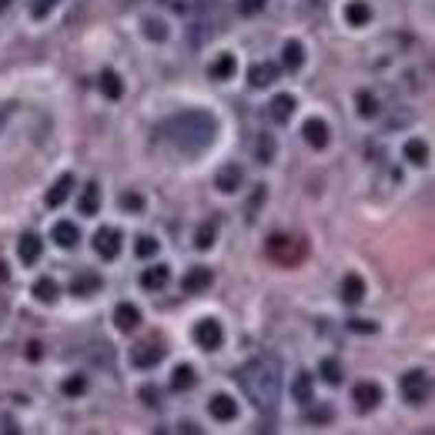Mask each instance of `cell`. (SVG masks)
Segmentation results:
<instances>
[{"label":"cell","mask_w":435,"mask_h":435,"mask_svg":"<svg viewBox=\"0 0 435 435\" xmlns=\"http://www.w3.org/2000/svg\"><path fill=\"white\" fill-rule=\"evenodd\" d=\"M345 17H348V24L352 27H365L372 21V7L365 3V0H352L348 7H345Z\"/></svg>","instance_id":"cell-23"},{"label":"cell","mask_w":435,"mask_h":435,"mask_svg":"<svg viewBox=\"0 0 435 435\" xmlns=\"http://www.w3.org/2000/svg\"><path fill=\"white\" fill-rule=\"evenodd\" d=\"M161 359H164V345H157V342H141L131 348V361L137 368H154Z\"/></svg>","instance_id":"cell-6"},{"label":"cell","mask_w":435,"mask_h":435,"mask_svg":"<svg viewBox=\"0 0 435 435\" xmlns=\"http://www.w3.org/2000/svg\"><path fill=\"white\" fill-rule=\"evenodd\" d=\"M208 412H211V419H218V422H234L238 405H234L231 395H214V399L208 402Z\"/></svg>","instance_id":"cell-11"},{"label":"cell","mask_w":435,"mask_h":435,"mask_svg":"<svg viewBox=\"0 0 435 435\" xmlns=\"http://www.w3.org/2000/svg\"><path fill=\"white\" fill-rule=\"evenodd\" d=\"M348 328H352V332L372 335V332H375V322H361V318H352V322H348Z\"/></svg>","instance_id":"cell-41"},{"label":"cell","mask_w":435,"mask_h":435,"mask_svg":"<svg viewBox=\"0 0 435 435\" xmlns=\"http://www.w3.org/2000/svg\"><path fill=\"white\" fill-rule=\"evenodd\" d=\"M359 114L361 118H375V114H379V101H375L368 91H361L359 94Z\"/></svg>","instance_id":"cell-34"},{"label":"cell","mask_w":435,"mask_h":435,"mask_svg":"<svg viewBox=\"0 0 435 435\" xmlns=\"http://www.w3.org/2000/svg\"><path fill=\"white\" fill-rule=\"evenodd\" d=\"M54 7H57V0H30V17L34 21H44Z\"/></svg>","instance_id":"cell-35"},{"label":"cell","mask_w":435,"mask_h":435,"mask_svg":"<svg viewBox=\"0 0 435 435\" xmlns=\"http://www.w3.org/2000/svg\"><path fill=\"white\" fill-rule=\"evenodd\" d=\"M144 34H148L151 41H164V37H168V27L161 24V21H144Z\"/></svg>","instance_id":"cell-37"},{"label":"cell","mask_w":435,"mask_h":435,"mask_svg":"<svg viewBox=\"0 0 435 435\" xmlns=\"http://www.w3.org/2000/svg\"><path fill=\"white\" fill-rule=\"evenodd\" d=\"M84 379H80V375H74V379H67V382H64V392H67V395H80V392H84Z\"/></svg>","instance_id":"cell-40"},{"label":"cell","mask_w":435,"mask_h":435,"mask_svg":"<svg viewBox=\"0 0 435 435\" xmlns=\"http://www.w3.org/2000/svg\"><path fill=\"white\" fill-rule=\"evenodd\" d=\"M311 3H318V7H322V3H328V0H311Z\"/></svg>","instance_id":"cell-48"},{"label":"cell","mask_w":435,"mask_h":435,"mask_svg":"<svg viewBox=\"0 0 435 435\" xmlns=\"http://www.w3.org/2000/svg\"><path fill=\"white\" fill-rule=\"evenodd\" d=\"M191 385H194V368H191V365H178L175 375H171V388L184 392V388H191Z\"/></svg>","instance_id":"cell-29"},{"label":"cell","mask_w":435,"mask_h":435,"mask_svg":"<svg viewBox=\"0 0 435 435\" xmlns=\"http://www.w3.org/2000/svg\"><path fill=\"white\" fill-rule=\"evenodd\" d=\"M214 231H218V225H214V221H208V225H201V228H198V238H194V245H198L201 252L214 245Z\"/></svg>","instance_id":"cell-32"},{"label":"cell","mask_w":435,"mask_h":435,"mask_svg":"<svg viewBox=\"0 0 435 435\" xmlns=\"http://www.w3.org/2000/svg\"><path fill=\"white\" fill-rule=\"evenodd\" d=\"M238 382L255 409L271 412L282 399V361L275 355H258L238 368Z\"/></svg>","instance_id":"cell-2"},{"label":"cell","mask_w":435,"mask_h":435,"mask_svg":"<svg viewBox=\"0 0 435 435\" xmlns=\"http://www.w3.org/2000/svg\"><path fill=\"white\" fill-rule=\"evenodd\" d=\"M352 399H355V409L359 412H372L379 402H382V388L375 382H359L355 392H352Z\"/></svg>","instance_id":"cell-8"},{"label":"cell","mask_w":435,"mask_h":435,"mask_svg":"<svg viewBox=\"0 0 435 435\" xmlns=\"http://www.w3.org/2000/svg\"><path fill=\"white\" fill-rule=\"evenodd\" d=\"M261 201H265V188H258V191H255V198H252V201H248V218H252V214H255V208L261 205Z\"/></svg>","instance_id":"cell-43"},{"label":"cell","mask_w":435,"mask_h":435,"mask_svg":"<svg viewBox=\"0 0 435 435\" xmlns=\"http://www.w3.org/2000/svg\"><path fill=\"white\" fill-rule=\"evenodd\" d=\"M271 154H275V141L268 134L258 137V161H271Z\"/></svg>","instance_id":"cell-38"},{"label":"cell","mask_w":435,"mask_h":435,"mask_svg":"<svg viewBox=\"0 0 435 435\" xmlns=\"http://www.w3.org/2000/svg\"><path fill=\"white\" fill-rule=\"evenodd\" d=\"M302 134H305V141L311 144V148H315V151H322V148L328 144V124H325V121H318V118L305 121Z\"/></svg>","instance_id":"cell-12"},{"label":"cell","mask_w":435,"mask_h":435,"mask_svg":"<svg viewBox=\"0 0 435 435\" xmlns=\"http://www.w3.org/2000/svg\"><path fill=\"white\" fill-rule=\"evenodd\" d=\"M342 375H345V372H342V365H338L335 359L322 361V379H325L328 385H338V382H342Z\"/></svg>","instance_id":"cell-31"},{"label":"cell","mask_w":435,"mask_h":435,"mask_svg":"<svg viewBox=\"0 0 435 435\" xmlns=\"http://www.w3.org/2000/svg\"><path fill=\"white\" fill-rule=\"evenodd\" d=\"M168 278H171V268H168V265H151V268L141 275V285H144L148 291H161V288L168 285Z\"/></svg>","instance_id":"cell-19"},{"label":"cell","mask_w":435,"mask_h":435,"mask_svg":"<svg viewBox=\"0 0 435 435\" xmlns=\"http://www.w3.org/2000/svg\"><path fill=\"white\" fill-rule=\"evenodd\" d=\"M308 419H311V422H328V419H332V409H318V412H311Z\"/></svg>","instance_id":"cell-44"},{"label":"cell","mask_w":435,"mask_h":435,"mask_svg":"<svg viewBox=\"0 0 435 435\" xmlns=\"http://www.w3.org/2000/svg\"><path fill=\"white\" fill-rule=\"evenodd\" d=\"M7 278H10V271H7V265H3V261H0V285L7 282Z\"/></svg>","instance_id":"cell-46"},{"label":"cell","mask_w":435,"mask_h":435,"mask_svg":"<svg viewBox=\"0 0 435 435\" xmlns=\"http://www.w3.org/2000/svg\"><path fill=\"white\" fill-rule=\"evenodd\" d=\"M41 238L34 234V231H27V234H21V241H17V255H21V261L24 265H37V258H41Z\"/></svg>","instance_id":"cell-14"},{"label":"cell","mask_w":435,"mask_h":435,"mask_svg":"<svg viewBox=\"0 0 435 435\" xmlns=\"http://www.w3.org/2000/svg\"><path fill=\"white\" fill-rule=\"evenodd\" d=\"M405 157H409L412 164H425L429 161V144L419 141V137H412L409 144H405Z\"/></svg>","instance_id":"cell-28"},{"label":"cell","mask_w":435,"mask_h":435,"mask_svg":"<svg viewBox=\"0 0 435 435\" xmlns=\"http://www.w3.org/2000/svg\"><path fill=\"white\" fill-rule=\"evenodd\" d=\"M429 395H432V379H429V372L412 368V372L402 375V399H405L409 405H422Z\"/></svg>","instance_id":"cell-4"},{"label":"cell","mask_w":435,"mask_h":435,"mask_svg":"<svg viewBox=\"0 0 435 435\" xmlns=\"http://www.w3.org/2000/svg\"><path fill=\"white\" fill-rule=\"evenodd\" d=\"M101 94L107 98V101H121L124 84H121V77L114 74V71H101Z\"/></svg>","instance_id":"cell-24"},{"label":"cell","mask_w":435,"mask_h":435,"mask_svg":"<svg viewBox=\"0 0 435 435\" xmlns=\"http://www.w3.org/2000/svg\"><path fill=\"white\" fill-rule=\"evenodd\" d=\"M157 248H161V245H157L154 238H148V234H141V238H137V245H134V252H137L141 258H154V255H157Z\"/></svg>","instance_id":"cell-36"},{"label":"cell","mask_w":435,"mask_h":435,"mask_svg":"<svg viewBox=\"0 0 435 435\" xmlns=\"http://www.w3.org/2000/svg\"><path fill=\"white\" fill-rule=\"evenodd\" d=\"M71 291L80 295V298H87V295H94V291H101V278L94 275V271H80L71 278Z\"/></svg>","instance_id":"cell-17"},{"label":"cell","mask_w":435,"mask_h":435,"mask_svg":"<svg viewBox=\"0 0 435 435\" xmlns=\"http://www.w3.org/2000/svg\"><path fill=\"white\" fill-rule=\"evenodd\" d=\"M121 205L128 208V211H141V208H144V201H141V194L128 191V194H121Z\"/></svg>","instance_id":"cell-39"},{"label":"cell","mask_w":435,"mask_h":435,"mask_svg":"<svg viewBox=\"0 0 435 435\" xmlns=\"http://www.w3.org/2000/svg\"><path fill=\"white\" fill-rule=\"evenodd\" d=\"M114 325H118L121 332H134V328L141 325V311H137V305L121 302V305L114 308Z\"/></svg>","instance_id":"cell-13"},{"label":"cell","mask_w":435,"mask_h":435,"mask_svg":"<svg viewBox=\"0 0 435 435\" xmlns=\"http://www.w3.org/2000/svg\"><path fill=\"white\" fill-rule=\"evenodd\" d=\"M10 3H14V0H0V14H3V10H7Z\"/></svg>","instance_id":"cell-47"},{"label":"cell","mask_w":435,"mask_h":435,"mask_svg":"<svg viewBox=\"0 0 435 435\" xmlns=\"http://www.w3.org/2000/svg\"><path fill=\"white\" fill-rule=\"evenodd\" d=\"M241 178H245V175H241V168H238V164H225V168L218 171L214 184H218V191H221V194H234V191L241 188Z\"/></svg>","instance_id":"cell-10"},{"label":"cell","mask_w":435,"mask_h":435,"mask_svg":"<svg viewBox=\"0 0 435 435\" xmlns=\"http://www.w3.org/2000/svg\"><path fill=\"white\" fill-rule=\"evenodd\" d=\"M265 255L271 258L275 265H282V268H298V265L308 258V241L302 234L275 231V234H268V241H265Z\"/></svg>","instance_id":"cell-3"},{"label":"cell","mask_w":435,"mask_h":435,"mask_svg":"<svg viewBox=\"0 0 435 435\" xmlns=\"http://www.w3.org/2000/svg\"><path fill=\"white\" fill-rule=\"evenodd\" d=\"M27 359H41V342H30V348H27Z\"/></svg>","instance_id":"cell-45"},{"label":"cell","mask_w":435,"mask_h":435,"mask_svg":"<svg viewBox=\"0 0 435 435\" xmlns=\"http://www.w3.org/2000/svg\"><path fill=\"white\" fill-rule=\"evenodd\" d=\"M278 80V67L275 64H255L252 71H248V84L252 87H268V84H275Z\"/></svg>","instance_id":"cell-21"},{"label":"cell","mask_w":435,"mask_h":435,"mask_svg":"<svg viewBox=\"0 0 435 435\" xmlns=\"http://www.w3.org/2000/svg\"><path fill=\"white\" fill-rule=\"evenodd\" d=\"M157 134L181 154H201L218 137V121L208 111H178L157 124Z\"/></svg>","instance_id":"cell-1"},{"label":"cell","mask_w":435,"mask_h":435,"mask_svg":"<svg viewBox=\"0 0 435 435\" xmlns=\"http://www.w3.org/2000/svg\"><path fill=\"white\" fill-rule=\"evenodd\" d=\"M282 60H285L288 71H298V67L305 64V47H302L298 41H288V44L282 47Z\"/></svg>","instance_id":"cell-25"},{"label":"cell","mask_w":435,"mask_h":435,"mask_svg":"<svg viewBox=\"0 0 435 435\" xmlns=\"http://www.w3.org/2000/svg\"><path fill=\"white\" fill-rule=\"evenodd\" d=\"M291 395H295V402H302V405H308V402L315 399V395H311V375H308V372H298V375H295Z\"/></svg>","instance_id":"cell-26"},{"label":"cell","mask_w":435,"mask_h":435,"mask_svg":"<svg viewBox=\"0 0 435 435\" xmlns=\"http://www.w3.org/2000/svg\"><path fill=\"white\" fill-rule=\"evenodd\" d=\"M265 3H268V0H238V3H234V10H238L241 17H255V14L265 10Z\"/></svg>","instance_id":"cell-33"},{"label":"cell","mask_w":435,"mask_h":435,"mask_svg":"<svg viewBox=\"0 0 435 435\" xmlns=\"http://www.w3.org/2000/svg\"><path fill=\"white\" fill-rule=\"evenodd\" d=\"M361 298H365V282H361V275H345V278H342V302H345V305H359Z\"/></svg>","instance_id":"cell-15"},{"label":"cell","mask_w":435,"mask_h":435,"mask_svg":"<svg viewBox=\"0 0 435 435\" xmlns=\"http://www.w3.org/2000/svg\"><path fill=\"white\" fill-rule=\"evenodd\" d=\"M211 282H214V275H211L208 268L198 265V268H191V271L181 278V288H184V291H191V295H198V291H208V285H211Z\"/></svg>","instance_id":"cell-9"},{"label":"cell","mask_w":435,"mask_h":435,"mask_svg":"<svg viewBox=\"0 0 435 435\" xmlns=\"http://www.w3.org/2000/svg\"><path fill=\"white\" fill-rule=\"evenodd\" d=\"M268 111H271V121H275V124H288L291 114H295V98H291V94H278Z\"/></svg>","instance_id":"cell-18"},{"label":"cell","mask_w":435,"mask_h":435,"mask_svg":"<svg viewBox=\"0 0 435 435\" xmlns=\"http://www.w3.org/2000/svg\"><path fill=\"white\" fill-rule=\"evenodd\" d=\"M71 191H74V178H71V175H60V178L54 181V188L47 191V208H60L67 201Z\"/></svg>","instance_id":"cell-16"},{"label":"cell","mask_w":435,"mask_h":435,"mask_svg":"<svg viewBox=\"0 0 435 435\" xmlns=\"http://www.w3.org/2000/svg\"><path fill=\"white\" fill-rule=\"evenodd\" d=\"M194 342H198L205 352H218L221 342H225V332H221V325H218L214 318H201V322L194 325Z\"/></svg>","instance_id":"cell-5"},{"label":"cell","mask_w":435,"mask_h":435,"mask_svg":"<svg viewBox=\"0 0 435 435\" xmlns=\"http://www.w3.org/2000/svg\"><path fill=\"white\" fill-rule=\"evenodd\" d=\"M80 211L91 218V214H98L101 211V188L91 181V184H84V194H80Z\"/></svg>","instance_id":"cell-22"},{"label":"cell","mask_w":435,"mask_h":435,"mask_svg":"<svg viewBox=\"0 0 435 435\" xmlns=\"http://www.w3.org/2000/svg\"><path fill=\"white\" fill-rule=\"evenodd\" d=\"M141 399H144L148 405H157V402H161V395H157V388H151V385H144V388H141Z\"/></svg>","instance_id":"cell-42"},{"label":"cell","mask_w":435,"mask_h":435,"mask_svg":"<svg viewBox=\"0 0 435 435\" xmlns=\"http://www.w3.org/2000/svg\"><path fill=\"white\" fill-rule=\"evenodd\" d=\"M54 241H57L60 248H77L80 231H77L74 221H57V225H54Z\"/></svg>","instance_id":"cell-20"},{"label":"cell","mask_w":435,"mask_h":435,"mask_svg":"<svg viewBox=\"0 0 435 435\" xmlns=\"http://www.w3.org/2000/svg\"><path fill=\"white\" fill-rule=\"evenodd\" d=\"M234 67H238L234 57H231V54H221V57L211 64V77H214V80H228V77L234 74Z\"/></svg>","instance_id":"cell-27"},{"label":"cell","mask_w":435,"mask_h":435,"mask_svg":"<svg viewBox=\"0 0 435 435\" xmlns=\"http://www.w3.org/2000/svg\"><path fill=\"white\" fill-rule=\"evenodd\" d=\"M34 298H37V302H44V305L57 302V285H54L51 278H41V282L34 285Z\"/></svg>","instance_id":"cell-30"},{"label":"cell","mask_w":435,"mask_h":435,"mask_svg":"<svg viewBox=\"0 0 435 435\" xmlns=\"http://www.w3.org/2000/svg\"><path fill=\"white\" fill-rule=\"evenodd\" d=\"M94 252H98L104 261H114L118 252H121V234L114 228H101L94 234Z\"/></svg>","instance_id":"cell-7"}]
</instances>
